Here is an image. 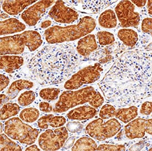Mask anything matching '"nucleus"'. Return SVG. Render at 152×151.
I'll use <instances>...</instances> for the list:
<instances>
[{
  "label": "nucleus",
  "mask_w": 152,
  "mask_h": 151,
  "mask_svg": "<svg viewBox=\"0 0 152 151\" xmlns=\"http://www.w3.org/2000/svg\"><path fill=\"white\" fill-rule=\"evenodd\" d=\"M66 121V119L63 116L47 114L42 116L38 120V126L42 129H47L49 126L53 128H58L63 126Z\"/></svg>",
  "instance_id": "aec40b11"
},
{
  "label": "nucleus",
  "mask_w": 152,
  "mask_h": 151,
  "mask_svg": "<svg viewBox=\"0 0 152 151\" xmlns=\"http://www.w3.org/2000/svg\"><path fill=\"white\" fill-rule=\"evenodd\" d=\"M152 119L138 118L129 122L124 128V134L128 139H141L145 134L152 135Z\"/></svg>",
  "instance_id": "f8f14e48"
},
{
  "label": "nucleus",
  "mask_w": 152,
  "mask_h": 151,
  "mask_svg": "<svg viewBox=\"0 0 152 151\" xmlns=\"http://www.w3.org/2000/svg\"><path fill=\"white\" fill-rule=\"evenodd\" d=\"M4 132L11 139L27 145L35 143L39 134L38 129L24 123L22 120L16 117L4 123Z\"/></svg>",
  "instance_id": "423d86ee"
},
{
  "label": "nucleus",
  "mask_w": 152,
  "mask_h": 151,
  "mask_svg": "<svg viewBox=\"0 0 152 151\" xmlns=\"http://www.w3.org/2000/svg\"><path fill=\"white\" fill-rule=\"evenodd\" d=\"M8 17L9 16L6 13H4V12H1V20H4L6 18H8Z\"/></svg>",
  "instance_id": "a18cd8bd"
},
{
  "label": "nucleus",
  "mask_w": 152,
  "mask_h": 151,
  "mask_svg": "<svg viewBox=\"0 0 152 151\" xmlns=\"http://www.w3.org/2000/svg\"><path fill=\"white\" fill-rule=\"evenodd\" d=\"M119 48L117 43L112 44L111 46H108L102 49L99 54V60L98 61L100 64H104L111 61L115 58L114 54L116 55V54H118L120 52Z\"/></svg>",
  "instance_id": "a878e982"
},
{
  "label": "nucleus",
  "mask_w": 152,
  "mask_h": 151,
  "mask_svg": "<svg viewBox=\"0 0 152 151\" xmlns=\"http://www.w3.org/2000/svg\"><path fill=\"white\" fill-rule=\"evenodd\" d=\"M116 112V108L113 105L105 104L100 110L99 116L102 119H110L115 116Z\"/></svg>",
  "instance_id": "473e14b6"
},
{
  "label": "nucleus",
  "mask_w": 152,
  "mask_h": 151,
  "mask_svg": "<svg viewBox=\"0 0 152 151\" xmlns=\"http://www.w3.org/2000/svg\"><path fill=\"white\" fill-rule=\"evenodd\" d=\"M98 45L96 41V36L94 34H88L79 40L76 50L79 55L83 57H87L96 51Z\"/></svg>",
  "instance_id": "2eb2a0df"
},
{
  "label": "nucleus",
  "mask_w": 152,
  "mask_h": 151,
  "mask_svg": "<svg viewBox=\"0 0 152 151\" xmlns=\"http://www.w3.org/2000/svg\"><path fill=\"white\" fill-rule=\"evenodd\" d=\"M39 107L41 111L44 113H50L53 110L52 106L48 102H40L39 104Z\"/></svg>",
  "instance_id": "4c0bfd02"
},
{
  "label": "nucleus",
  "mask_w": 152,
  "mask_h": 151,
  "mask_svg": "<svg viewBox=\"0 0 152 151\" xmlns=\"http://www.w3.org/2000/svg\"><path fill=\"white\" fill-rule=\"evenodd\" d=\"M103 68L101 64L95 63L81 69L64 84V88L68 90L78 89L85 84H91L100 79Z\"/></svg>",
  "instance_id": "6e6552de"
},
{
  "label": "nucleus",
  "mask_w": 152,
  "mask_h": 151,
  "mask_svg": "<svg viewBox=\"0 0 152 151\" xmlns=\"http://www.w3.org/2000/svg\"><path fill=\"white\" fill-rule=\"evenodd\" d=\"M4 126H3V124L2 123H1V134H2V132H3V131H4Z\"/></svg>",
  "instance_id": "49530a36"
},
{
  "label": "nucleus",
  "mask_w": 152,
  "mask_h": 151,
  "mask_svg": "<svg viewBox=\"0 0 152 151\" xmlns=\"http://www.w3.org/2000/svg\"><path fill=\"white\" fill-rule=\"evenodd\" d=\"M96 38L98 42L101 46H108L113 44L115 41V38L114 35L107 31H101L96 34Z\"/></svg>",
  "instance_id": "7c9ffc66"
},
{
  "label": "nucleus",
  "mask_w": 152,
  "mask_h": 151,
  "mask_svg": "<svg viewBox=\"0 0 152 151\" xmlns=\"http://www.w3.org/2000/svg\"><path fill=\"white\" fill-rule=\"evenodd\" d=\"M96 20L90 16L80 18L78 23L66 27L53 26L45 30L46 41L50 44L72 41L88 36L95 29Z\"/></svg>",
  "instance_id": "7ed1b4c3"
},
{
  "label": "nucleus",
  "mask_w": 152,
  "mask_h": 151,
  "mask_svg": "<svg viewBox=\"0 0 152 151\" xmlns=\"http://www.w3.org/2000/svg\"><path fill=\"white\" fill-rule=\"evenodd\" d=\"M138 107L132 105L128 107L120 108L116 110L115 116L124 123H128L138 116Z\"/></svg>",
  "instance_id": "b1692460"
},
{
  "label": "nucleus",
  "mask_w": 152,
  "mask_h": 151,
  "mask_svg": "<svg viewBox=\"0 0 152 151\" xmlns=\"http://www.w3.org/2000/svg\"><path fill=\"white\" fill-rule=\"evenodd\" d=\"M0 150L4 151H22L20 146L10 139L6 134H1Z\"/></svg>",
  "instance_id": "cd10ccee"
},
{
  "label": "nucleus",
  "mask_w": 152,
  "mask_h": 151,
  "mask_svg": "<svg viewBox=\"0 0 152 151\" xmlns=\"http://www.w3.org/2000/svg\"><path fill=\"white\" fill-rule=\"evenodd\" d=\"M54 1H39L26 9L21 15V18L29 26H34L46 12L47 9L54 4Z\"/></svg>",
  "instance_id": "ddd939ff"
},
{
  "label": "nucleus",
  "mask_w": 152,
  "mask_h": 151,
  "mask_svg": "<svg viewBox=\"0 0 152 151\" xmlns=\"http://www.w3.org/2000/svg\"><path fill=\"white\" fill-rule=\"evenodd\" d=\"M1 83H0V91H4L6 88L7 87L8 84L10 82V80L7 76L1 74L0 75Z\"/></svg>",
  "instance_id": "e433bc0d"
},
{
  "label": "nucleus",
  "mask_w": 152,
  "mask_h": 151,
  "mask_svg": "<svg viewBox=\"0 0 152 151\" xmlns=\"http://www.w3.org/2000/svg\"><path fill=\"white\" fill-rule=\"evenodd\" d=\"M39 111L35 107H30L23 109L20 114V118L26 123H32L38 120Z\"/></svg>",
  "instance_id": "c85d7f7f"
},
{
  "label": "nucleus",
  "mask_w": 152,
  "mask_h": 151,
  "mask_svg": "<svg viewBox=\"0 0 152 151\" xmlns=\"http://www.w3.org/2000/svg\"><path fill=\"white\" fill-rule=\"evenodd\" d=\"M52 24V21L49 20H44L43 21L42 24H41V28L43 29H45L50 27Z\"/></svg>",
  "instance_id": "a19ab883"
},
{
  "label": "nucleus",
  "mask_w": 152,
  "mask_h": 151,
  "mask_svg": "<svg viewBox=\"0 0 152 151\" xmlns=\"http://www.w3.org/2000/svg\"><path fill=\"white\" fill-rule=\"evenodd\" d=\"M20 107L17 104L7 103L1 108V120L4 121L15 116L19 113Z\"/></svg>",
  "instance_id": "bb28decb"
},
{
  "label": "nucleus",
  "mask_w": 152,
  "mask_h": 151,
  "mask_svg": "<svg viewBox=\"0 0 152 151\" xmlns=\"http://www.w3.org/2000/svg\"><path fill=\"white\" fill-rule=\"evenodd\" d=\"M104 98L117 107L140 103L152 96V53L124 52L99 84Z\"/></svg>",
  "instance_id": "f257e3e1"
},
{
  "label": "nucleus",
  "mask_w": 152,
  "mask_h": 151,
  "mask_svg": "<svg viewBox=\"0 0 152 151\" xmlns=\"http://www.w3.org/2000/svg\"><path fill=\"white\" fill-rule=\"evenodd\" d=\"M26 27L25 24L15 18H11L7 20L1 21L0 23V34L1 36L14 34L22 32Z\"/></svg>",
  "instance_id": "6ab92c4d"
},
{
  "label": "nucleus",
  "mask_w": 152,
  "mask_h": 151,
  "mask_svg": "<svg viewBox=\"0 0 152 151\" xmlns=\"http://www.w3.org/2000/svg\"><path fill=\"white\" fill-rule=\"evenodd\" d=\"M140 113L143 115H150L152 114V102L147 101L142 104L140 107Z\"/></svg>",
  "instance_id": "c9c22d12"
},
{
  "label": "nucleus",
  "mask_w": 152,
  "mask_h": 151,
  "mask_svg": "<svg viewBox=\"0 0 152 151\" xmlns=\"http://www.w3.org/2000/svg\"><path fill=\"white\" fill-rule=\"evenodd\" d=\"M34 86L33 83L28 80H19L13 82L8 88L7 91V96L8 99L15 98L19 92L24 89H29Z\"/></svg>",
  "instance_id": "412c9836"
},
{
  "label": "nucleus",
  "mask_w": 152,
  "mask_h": 151,
  "mask_svg": "<svg viewBox=\"0 0 152 151\" xmlns=\"http://www.w3.org/2000/svg\"><path fill=\"white\" fill-rule=\"evenodd\" d=\"M131 2H132L133 4L134 5H136V6H137L138 7H144V6L145 4H147V1H145V0H142V1H134V0H132L131 1Z\"/></svg>",
  "instance_id": "ea45409f"
},
{
  "label": "nucleus",
  "mask_w": 152,
  "mask_h": 151,
  "mask_svg": "<svg viewBox=\"0 0 152 151\" xmlns=\"http://www.w3.org/2000/svg\"><path fill=\"white\" fill-rule=\"evenodd\" d=\"M117 36L124 45L129 48L134 47L138 41V33L132 29H121L118 30Z\"/></svg>",
  "instance_id": "4be33fe9"
},
{
  "label": "nucleus",
  "mask_w": 152,
  "mask_h": 151,
  "mask_svg": "<svg viewBox=\"0 0 152 151\" xmlns=\"http://www.w3.org/2000/svg\"><path fill=\"white\" fill-rule=\"evenodd\" d=\"M80 59L71 44L45 46L31 58L27 67L34 80L41 85L63 82L78 68Z\"/></svg>",
  "instance_id": "f03ea898"
},
{
  "label": "nucleus",
  "mask_w": 152,
  "mask_h": 151,
  "mask_svg": "<svg viewBox=\"0 0 152 151\" xmlns=\"http://www.w3.org/2000/svg\"><path fill=\"white\" fill-rule=\"evenodd\" d=\"M48 15L56 22L63 24L72 23L79 17L76 11L67 6L66 2L63 1H56Z\"/></svg>",
  "instance_id": "9b49d317"
},
{
  "label": "nucleus",
  "mask_w": 152,
  "mask_h": 151,
  "mask_svg": "<svg viewBox=\"0 0 152 151\" xmlns=\"http://www.w3.org/2000/svg\"><path fill=\"white\" fill-rule=\"evenodd\" d=\"M104 102V98L100 92L93 87L88 86L76 91H63L56 104L53 111L56 113H62L79 105L87 103L92 107L98 108Z\"/></svg>",
  "instance_id": "20e7f679"
},
{
  "label": "nucleus",
  "mask_w": 152,
  "mask_h": 151,
  "mask_svg": "<svg viewBox=\"0 0 152 151\" xmlns=\"http://www.w3.org/2000/svg\"><path fill=\"white\" fill-rule=\"evenodd\" d=\"M8 100H9V99H8V97H7V95H5V94H1V106L5 102H7Z\"/></svg>",
  "instance_id": "c03bdc74"
},
{
  "label": "nucleus",
  "mask_w": 152,
  "mask_h": 151,
  "mask_svg": "<svg viewBox=\"0 0 152 151\" xmlns=\"http://www.w3.org/2000/svg\"><path fill=\"white\" fill-rule=\"evenodd\" d=\"M60 89L56 88H47L39 91V96L45 101H53L58 99L60 94Z\"/></svg>",
  "instance_id": "c756f323"
},
{
  "label": "nucleus",
  "mask_w": 152,
  "mask_h": 151,
  "mask_svg": "<svg viewBox=\"0 0 152 151\" xmlns=\"http://www.w3.org/2000/svg\"><path fill=\"white\" fill-rule=\"evenodd\" d=\"M35 0L29 1H4L2 3V8L5 13L11 16L17 15L23 11L29 6L36 3Z\"/></svg>",
  "instance_id": "a211bd4d"
},
{
  "label": "nucleus",
  "mask_w": 152,
  "mask_h": 151,
  "mask_svg": "<svg viewBox=\"0 0 152 151\" xmlns=\"http://www.w3.org/2000/svg\"><path fill=\"white\" fill-rule=\"evenodd\" d=\"M97 114L95 107L88 105L76 107L69 111L66 116L69 119L77 121H84L91 119Z\"/></svg>",
  "instance_id": "f3484780"
},
{
  "label": "nucleus",
  "mask_w": 152,
  "mask_h": 151,
  "mask_svg": "<svg viewBox=\"0 0 152 151\" xmlns=\"http://www.w3.org/2000/svg\"><path fill=\"white\" fill-rule=\"evenodd\" d=\"M152 18H146L142 22L141 28L142 32L149 35L152 34Z\"/></svg>",
  "instance_id": "f704fd0d"
},
{
  "label": "nucleus",
  "mask_w": 152,
  "mask_h": 151,
  "mask_svg": "<svg viewBox=\"0 0 152 151\" xmlns=\"http://www.w3.org/2000/svg\"><path fill=\"white\" fill-rule=\"evenodd\" d=\"M24 64L22 56L17 55L1 56L0 68L7 73H12L18 70Z\"/></svg>",
  "instance_id": "dca6fc26"
},
{
  "label": "nucleus",
  "mask_w": 152,
  "mask_h": 151,
  "mask_svg": "<svg viewBox=\"0 0 152 151\" xmlns=\"http://www.w3.org/2000/svg\"><path fill=\"white\" fill-rule=\"evenodd\" d=\"M1 56L20 55L25 47L30 52L36 51L43 43L40 34L34 30L25 31L20 34L1 38Z\"/></svg>",
  "instance_id": "39448f33"
},
{
  "label": "nucleus",
  "mask_w": 152,
  "mask_h": 151,
  "mask_svg": "<svg viewBox=\"0 0 152 151\" xmlns=\"http://www.w3.org/2000/svg\"><path fill=\"white\" fill-rule=\"evenodd\" d=\"M135 9V6L130 1H121L116 5L115 13L122 27H136L139 25L140 15Z\"/></svg>",
  "instance_id": "9d476101"
},
{
  "label": "nucleus",
  "mask_w": 152,
  "mask_h": 151,
  "mask_svg": "<svg viewBox=\"0 0 152 151\" xmlns=\"http://www.w3.org/2000/svg\"><path fill=\"white\" fill-rule=\"evenodd\" d=\"M126 150V146L123 144H102L97 146L96 151H125Z\"/></svg>",
  "instance_id": "72a5a7b5"
},
{
  "label": "nucleus",
  "mask_w": 152,
  "mask_h": 151,
  "mask_svg": "<svg viewBox=\"0 0 152 151\" xmlns=\"http://www.w3.org/2000/svg\"><path fill=\"white\" fill-rule=\"evenodd\" d=\"M96 142L88 137H83L76 141L72 148V151H96L97 148Z\"/></svg>",
  "instance_id": "393cba45"
},
{
  "label": "nucleus",
  "mask_w": 152,
  "mask_h": 151,
  "mask_svg": "<svg viewBox=\"0 0 152 151\" xmlns=\"http://www.w3.org/2000/svg\"><path fill=\"white\" fill-rule=\"evenodd\" d=\"M26 151H40V150L36 144H31L26 149Z\"/></svg>",
  "instance_id": "37998d69"
},
{
  "label": "nucleus",
  "mask_w": 152,
  "mask_h": 151,
  "mask_svg": "<svg viewBox=\"0 0 152 151\" xmlns=\"http://www.w3.org/2000/svg\"><path fill=\"white\" fill-rule=\"evenodd\" d=\"M121 129V124L116 119L107 121L99 118L88 123L85 128L86 134L92 139L102 141L116 135Z\"/></svg>",
  "instance_id": "0eeeda50"
},
{
  "label": "nucleus",
  "mask_w": 152,
  "mask_h": 151,
  "mask_svg": "<svg viewBox=\"0 0 152 151\" xmlns=\"http://www.w3.org/2000/svg\"><path fill=\"white\" fill-rule=\"evenodd\" d=\"M116 2V1H69V3L75 4L77 7L79 6L86 12L97 13Z\"/></svg>",
  "instance_id": "4468645a"
},
{
  "label": "nucleus",
  "mask_w": 152,
  "mask_h": 151,
  "mask_svg": "<svg viewBox=\"0 0 152 151\" xmlns=\"http://www.w3.org/2000/svg\"><path fill=\"white\" fill-rule=\"evenodd\" d=\"M99 23L102 28L112 29L117 25L116 13L112 9H106L102 12L99 18Z\"/></svg>",
  "instance_id": "5701e85b"
},
{
  "label": "nucleus",
  "mask_w": 152,
  "mask_h": 151,
  "mask_svg": "<svg viewBox=\"0 0 152 151\" xmlns=\"http://www.w3.org/2000/svg\"><path fill=\"white\" fill-rule=\"evenodd\" d=\"M147 4V8L148 10V14L149 16L151 17L152 15V1H151V0L148 1Z\"/></svg>",
  "instance_id": "79ce46f5"
},
{
  "label": "nucleus",
  "mask_w": 152,
  "mask_h": 151,
  "mask_svg": "<svg viewBox=\"0 0 152 151\" xmlns=\"http://www.w3.org/2000/svg\"><path fill=\"white\" fill-rule=\"evenodd\" d=\"M68 136L65 127H58L54 131L48 129L39 136L38 144L43 151H57L64 146Z\"/></svg>",
  "instance_id": "1a4fd4ad"
},
{
  "label": "nucleus",
  "mask_w": 152,
  "mask_h": 151,
  "mask_svg": "<svg viewBox=\"0 0 152 151\" xmlns=\"http://www.w3.org/2000/svg\"><path fill=\"white\" fill-rule=\"evenodd\" d=\"M75 140V137L73 136V137H70V138L68 140V141L64 144V148H63V149H64V150H67V149L70 148V147L72 146L73 144L74 143Z\"/></svg>",
  "instance_id": "58836bf2"
},
{
  "label": "nucleus",
  "mask_w": 152,
  "mask_h": 151,
  "mask_svg": "<svg viewBox=\"0 0 152 151\" xmlns=\"http://www.w3.org/2000/svg\"><path fill=\"white\" fill-rule=\"evenodd\" d=\"M35 93L32 91H27L22 93L18 98L19 105L22 107H27L31 104L36 99Z\"/></svg>",
  "instance_id": "2f4dec72"
}]
</instances>
